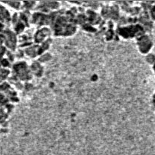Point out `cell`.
<instances>
[{
	"mask_svg": "<svg viewBox=\"0 0 155 155\" xmlns=\"http://www.w3.org/2000/svg\"><path fill=\"white\" fill-rule=\"evenodd\" d=\"M149 16H150V18H151V20L152 21H155V3L154 5H153L151 7V8L149 9Z\"/></svg>",
	"mask_w": 155,
	"mask_h": 155,
	"instance_id": "obj_9",
	"label": "cell"
},
{
	"mask_svg": "<svg viewBox=\"0 0 155 155\" xmlns=\"http://www.w3.org/2000/svg\"><path fill=\"white\" fill-rule=\"evenodd\" d=\"M13 70L15 72V79L21 82H28L33 77L30 71V65L22 60L16 62L13 65Z\"/></svg>",
	"mask_w": 155,
	"mask_h": 155,
	"instance_id": "obj_1",
	"label": "cell"
},
{
	"mask_svg": "<svg viewBox=\"0 0 155 155\" xmlns=\"http://www.w3.org/2000/svg\"><path fill=\"white\" fill-rule=\"evenodd\" d=\"M30 71H31L33 77H38L40 78L42 77L44 74V68L42 66V64L40 62L36 61H33L31 64H30Z\"/></svg>",
	"mask_w": 155,
	"mask_h": 155,
	"instance_id": "obj_6",
	"label": "cell"
},
{
	"mask_svg": "<svg viewBox=\"0 0 155 155\" xmlns=\"http://www.w3.org/2000/svg\"><path fill=\"white\" fill-rule=\"evenodd\" d=\"M152 71H153V73H154V74L155 75V63L152 65Z\"/></svg>",
	"mask_w": 155,
	"mask_h": 155,
	"instance_id": "obj_10",
	"label": "cell"
},
{
	"mask_svg": "<svg viewBox=\"0 0 155 155\" xmlns=\"http://www.w3.org/2000/svg\"><path fill=\"white\" fill-rule=\"evenodd\" d=\"M136 46L140 54L147 55L151 53V49L154 46V42L151 36L148 33H145L136 39Z\"/></svg>",
	"mask_w": 155,
	"mask_h": 155,
	"instance_id": "obj_3",
	"label": "cell"
},
{
	"mask_svg": "<svg viewBox=\"0 0 155 155\" xmlns=\"http://www.w3.org/2000/svg\"><path fill=\"white\" fill-rule=\"evenodd\" d=\"M51 58H52L51 54H50L49 52H45L44 54H42L41 56H39L37 58V61L42 64H45L46 62H48L49 61H51Z\"/></svg>",
	"mask_w": 155,
	"mask_h": 155,
	"instance_id": "obj_7",
	"label": "cell"
},
{
	"mask_svg": "<svg viewBox=\"0 0 155 155\" xmlns=\"http://www.w3.org/2000/svg\"><path fill=\"white\" fill-rule=\"evenodd\" d=\"M60 8L61 4L58 2H38L37 6L34 12H39L50 15L60 10Z\"/></svg>",
	"mask_w": 155,
	"mask_h": 155,
	"instance_id": "obj_5",
	"label": "cell"
},
{
	"mask_svg": "<svg viewBox=\"0 0 155 155\" xmlns=\"http://www.w3.org/2000/svg\"><path fill=\"white\" fill-rule=\"evenodd\" d=\"M0 42L4 43L5 48L8 49V51H16L18 46V35L12 30L8 29H5L0 33Z\"/></svg>",
	"mask_w": 155,
	"mask_h": 155,
	"instance_id": "obj_2",
	"label": "cell"
},
{
	"mask_svg": "<svg viewBox=\"0 0 155 155\" xmlns=\"http://www.w3.org/2000/svg\"><path fill=\"white\" fill-rule=\"evenodd\" d=\"M145 60H146L147 63L152 66L155 63V53H149L145 55Z\"/></svg>",
	"mask_w": 155,
	"mask_h": 155,
	"instance_id": "obj_8",
	"label": "cell"
},
{
	"mask_svg": "<svg viewBox=\"0 0 155 155\" xmlns=\"http://www.w3.org/2000/svg\"><path fill=\"white\" fill-rule=\"evenodd\" d=\"M53 32L49 27H39L33 33V42L35 44L41 45L48 39H51Z\"/></svg>",
	"mask_w": 155,
	"mask_h": 155,
	"instance_id": "obj_4",
	"label": "cell"
}]
</instances>
